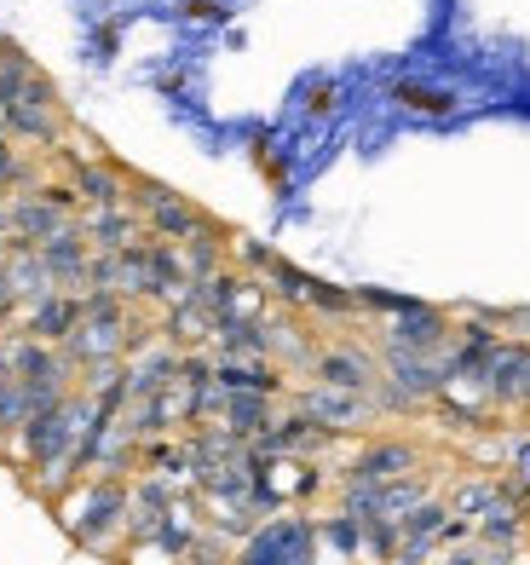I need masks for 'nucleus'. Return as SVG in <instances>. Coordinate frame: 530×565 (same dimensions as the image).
Here are the masks:
<instances>
[{
    "label": "nucleus",
    "mask_w": 530,
    "mask_h": 565,
    "mask_svg": "<svg viewBox=\"0 0 530 565\" xmlns=\"http://www.w3.org/2000/svg\"><path fill=\"white\" fill-rule=\"evenodd\" d=\"M524 375H530V341H501V347L485 358L478 381H485V393H490V404L501 409V416L524 404Z\"/></svg>",
    "instance_id": "nucleus-8"
},
{
    "label": "nucleus",
    "mask_w": 530,
    "mask_h": 565,
    "mask_svg": "<svg viewBox=\"0 0 530 565\" xmlns=\"http://www.w3.org/2000/svg\"><path fill=\"white\" fill-rule=\"evenodd\" d=\"M128 502H133V484H128V479L87 473V479H75L53 508H58V525H64L82 548H93V554H121V543H128Z\"/></svg>",
    "instance_id": "nucleus-1"
},
{
    "label": "nucleus",
    "mask_w": 530,
    "mask_h": 565,
    "mask_svg": "<svg viewBox=\"0 0 530 565\" xmlns=\"http://www.w3.org/2000/svg\"><path fill=\"white\" fill-rule=\"evenodd\" d=\"M35 254H41V266L53 271L58 289L82 295V277H87V260H93V243H87V231H82V225H64V231H53V237H46Z\"/></svg>",
    "instance_id": "nucleus-9"
},
{
    "label": "nucleus",
    "mask_w": 530,
    "mask_h": 565,
    "mask_svg": "<svg viewBox=\"0 0 530 565\" xmlns=\"http://www.w3.org/2000/svg\"><path fill=\"white\" fill-rule=\"evenodd\" d=\"M214 381L225 393H266V398L289 393V375L271 358H214Z\"/></svg>",
    "instance_id": "nucleus-10"
},
{
    "label": "nucleus",
    "mask_w": 530,
    "mask_h": 565,
    "mask_svg": "<svg viewBox=\"0 0 530 565\" xmlns=\"http://www.w3.org/2000/svg\"><path fill=\"white\" fill-rule=\"evenodd\" d=\"M82 231H87L93 254H121V248H133V243L150 237L144 220H139V209H128V202H121V209H87Z\"/></svg>",
    "instance_id": "nucleus-11"
},
{
    "label": "nucleus",
    "mask_w": 530,
    "mask_h": 565,
    "mask_svg": "<svg viewBox=\"0 0 530 565\" xmlns=\"http://www.w3.org/2000/svg\"><path fill=\"white\" fill-rule=\"evenodd\" d=\"M403 536H421V543H450V531H456V513H450V502L444 497H426V502H415L410 513H403Z\"/></svg>",
    "instance_id": "nucleus-14"
},
{
    "label": "nucleus",
    "mask_w": 530,
    "mask_h": 565,
    "mask_svg": "<svg viewBox=\"0 0 530 565\" xmlns=\"http://www.w3.org/2000/svg\"><path fill=\"white\" fill-rule=\"evenodd\" d=\"M496 565H519V554H501V559H496Z\"/></svg>",
    "instance_id": "nucleus-21"
},
{
    "label": "nucleus",
    "mask_w": 530,
    "mask_h": 565,
    "mask_svg": "<svg viewBox=\"0 0 530 565\" xmlns=\"http://www.w3.org/2000/svg\"><path fill=\"white\" fill-rule=\"evenodd\" d=\"M519 565H530V559H519Z\"/></svg>",
    "instance_id": "nucleus-22"
},
{
    "label": "nucleus",
    "mask_w": 530,
    "mask_h": 565,
    "mask_svg": "<svg viewBox=\"0 0 530 565\" xmlns=\"http://www.w3.org/2000/svg\"><path fill=\"white\" fill-rule=\"evenodd\" d=\"M312 381L317 387H335V393H375L381 387V352L375 341H358V335H329L312 358Z\"/></svg>",
    "instance_id": "nucleus-3"
},
{
    "label": "nucleus",
    "mask_w": 530,
    "mask_h": 565,
    "mask_svg": "<svg viewBox=\"0 0 530 565\" xmlns=\"http://www.w3.org/2000/svg\"><path fill=\"white\" fill-rule=\"evenodd\" d=\"M501 554H513V548H490V543H478V536H462V543H444L433 565H496Z\"/></svg>",
    "instance_id": "nucleus-17"
},
{
    "label": "nucleus",
    "mask_w": 530,
    "mask_h": 565,
    "mask_svg": "<svg viewBox=\"0 0 530 565\" xmlns=\"http://www.w3.org/2000/svg\"><path fill=\"white\" fill-rule=\"evenodd\" d=\"M508 479L513 484H530V433H519L513 450H508Z\"/></svg>",
    "instance_id": "nucleus-19"
},
{
    "label": "nucleus",
    "mask_w": 530,
    "mask_h": 565,
    "mask_svg": "<svg viewBox=\"0 0 530 565\" xmlns=\"http://www.w3.org/2000/svg\"><path fill=\"white\" fill-rule=\"evenodd\" d=\"M133 202H139V220H144V231L156 243H191V237H202L214 220L196 209V202H185V196H173V191H162V185H133Z\"/></svg>",
    "instance_id": "nucleus-6"
},
{
    "label": "nucleus",
    "mask_w": 530,
    "mask_h": 565,
    "mask_svg": "<svg viewBox=\"0 0 530 565\" xmlns=\"http://www.w3.org/2000/svg\"><path fill=\"white\" fill-rule=\"evenodd\" d=\"M450 335H456V312L444 306H426V300H410L403 312L369 323V341L375 352H444Z\"/></svg>",
    "instance_id": "nucleus-2"
},
{
    "label": "nucleus",
    "mask_w": 530,
    "mask_h": 565,
    "mask_svg": "<svg viewBox=\"0 0 530 565\" xmlns=\"http://www.w3.org/2000/svg\"><path fill=\"white\" fill-rule=\"evenodd\" d=\"M7 323L23 329V335H35V341H46V347H64V341L75 335V323H82V295L53 289V295H41V300H30V306H18Z\"/></svg>",
    "instance_id": "nucleus-7"
},
{
    "label": "nucleus",
    "mask_w": 530,
    "mask_h": 565,
    "mask_svg": "<svg viewBox=\"0 0 530 565\" xmlns=\"http://www.w3.org/2000/svg\"><path fill=\"white\" fill-rule=\"evenodd\" d=\"M0 237H12V225H7V209H0Z\"/></svg>",
    "instance_id": "nucleus-20"
},
{
    "label": "nucleus",
    "mask_w": 530,
    "mask_h": 565,
    "mask_svg": "<svg viewBox=\"0 0 530 565\" xmlns=\"http://www.w3.org/2000/svg\"><path fill=\"white\" fill-rule=\"evenodd\" d=\"M501 484H508V479H496V473H462L456 479V491H450L444 502H450V513H456V520H478V513H485L496 497H501Z\"/></svg>",
    "instance_id": "nucleus-15"
},
{
    "label": "nucleus",
    "mask_w": 530,
    "mask_h": 565,
    "mask_svg": "<svg viewBox=\"0 0 530 565\" xmlns=\"http://www.w3.org/2000/svg\"><path fill=\"white\" fill-rule=\"evenodd\" d=\"M225 433H237L242 445H255L260 433L277 422V409H271V398L266 393H225V404H219V416H214Z\"/></svg>",
    "instance_id": "nucleus-13"
},
{
    "label": "nucleus",
    "mask_w": 530,
    "mask_h": 565,
    "mask_svg": "<svg viewBox=\"0 0 530 565\" xmlns=\"http://www.w3.org/2000/svg\"><path fill=\"white\" fill-rule=\"evenodd\" d=\"M289 398H294L300 416L323 422L329 433H340V439H358V433H369V422L381 416V409H375V398H364V393H335V387H317V381H306V387H289Z\"/></svg>",
    "instance_id": "nucleus-5"
},
{
    "label": "nucleus",
    "mask_w": 530,
    "mask_h": 565,
    "mask_svg": "<svg viewBox=\"0 0 530 565\" xmlns=\"http://www.w3.org/2000/svg\"><path fill=\"white\" fill-rule=\"evenodd\" d=\"M306 318L312 323H351L358 318V295L340 289V282H312V300H306Z\"/></svg>",
    "instance_id": "nucleus-16"
},
{
    "label": "nucleus",
    "mask_w": 530,
    "mask_h": 565,
    "mask_svg": "<svg viewBox=\"0 0 530 565\" xmlns=\"http://www.w3.org/2000/svg\"><path fill=\"white\" fill-rule=\"evenodd\" d=\"M116 559H121V565H180V554H173L162 536H144V543H121Z\"/></svg>",
    "instance_id": "nucleus-18"
},
{
    "label": "nucleus",
    "mask_w": 530,
    "mask_h": 565,
    "mask_svg": "<svg viewBox=\"0 0 530 565\" xmlns=\"http://www.w3.org/2000/svg\"><path fill=\"white\" fill-rule=\"evenodd\" d=\"M69 185L87 209H121L128 202V179L110 162H69Z\"/></svg>",
    "instance_id": "nucleus-12"
},
{
    "label": "nucleus",
    "mask_w": 530,
    "mask_h": 565,
    "mask_svg": "<svg viewBox=\"0 0 530 565\" xmlns=\"http://www.w3.org/2000/svg\"><path fill=\"white\" fill-rule=\"evenodd\" d=\"M426 473V450L403 433H369V439L351 445L340 479H364V484H392V479H410Z\"/></svg>",
    "instance_id": "nucleus-4"
}]
</instances>
